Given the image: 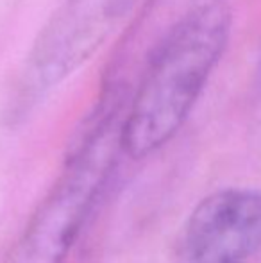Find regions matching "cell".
<instances>
[{"instance_id": "1", "label": "cell", "mask_w": 261, "mask_h": 263, "mask_svg": "<svg viewBox=\"0 0 261 263\" xmlns=\"http://www.w3.org/2000/svg\"><path fill=\"white\" fill-rule=\"evenodd\" d=\"M231 25L229 7L222 0H209L168 29L129 93L124 154L142 159L181 131L226 52Z\"/></svg>"}, {"instance_id": "2", "label": "cell", "mask_w": 261, "mask_h": 263, "mask_svg": "<svg viewBox=\"0 0 261 263\" xmlns=\"http://www.w3.org/2000/svg\"><path fill=\"white\" fill-rule=\"evenodd\" d=\"M131 91L109 81L77 131L63 172L6 263H65L118 154Z\"/></svg>"}, {"instance_id": "3", "label": "cell", "mask_w": 261, "mask_h": 263, "mask_svg": "<svg viewBox=\"0 0 261 263\" xmlns=\"http://www.w3.org/2000/svg\"><path fill=\"white\" fill-rule=\"evenodd\" d=\"M154 0H63L27 55L24 90L42 95L57 88L102 49L129 31Z\"/></svg>"}, {"instance_id": "4", "label": "cell", "mask_w": 261, "mask_h": 263, "mask_svg": "<svg viewBox=\"0 0 261 263\" xmlns=\"http://www.w3.org/2000/svg\"><path fill=\"white\" fill-rule=\"evenodd\" d=\"M261 249V192L227 188L192 211L179 243L181 263H244Z\"/></svg>"}]
</instances>
